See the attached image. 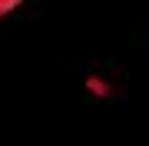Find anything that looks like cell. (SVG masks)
Wrapping results in <instances>:
<instances>
[{
    "instance_id": "cell-1",
    "label": "cell",
    "mask_w": 149,
    "mask_h": 146,
    "mask_svg": "<svg viewBox=\"0 0 149 146\" xmlns=\"http://www.w3.org/2000/svg\"><path fill=\"white\" fill-rule=\"evenodd\" d=\"M86 90H93V96H100V100H109L113 96L109 80H100V76H90V80H86Z\"/></svg>"
},
{
    "instance_id": "cell-2",
    "label": "cell",
    "mask_w": 149,
    "mask_h": 146,
    "mask_svg": "<svg viewBox=\"0 0 149 146\" xmlns=\"http://www.w3.org/2000/svg\"><path fill=\"white\" fill-rule=\"evenodd\" d=\"M27 3V0H0V20H3V17H10L17 7H23Z\"/></svg>"
}]
</instances>
